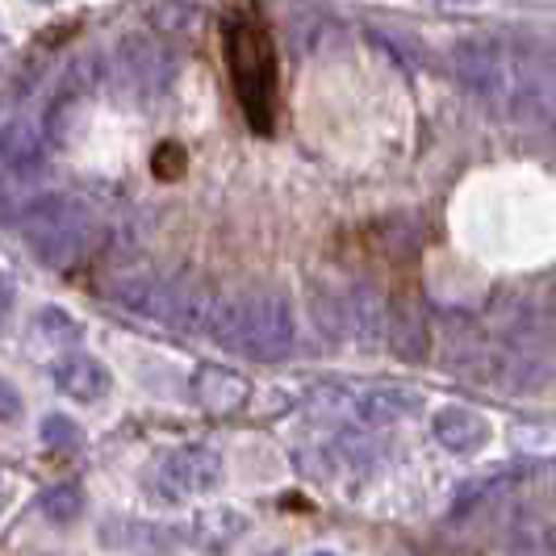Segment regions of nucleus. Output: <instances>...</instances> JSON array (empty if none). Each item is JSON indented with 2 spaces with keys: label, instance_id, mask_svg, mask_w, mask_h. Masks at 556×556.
Here are the masks:
<instances>
[{
  "label": "nucleus",
  "instance_id": "1",
  "mask_svg": "<svg viewBox=\"0 0 556 556\" xmlns=\"http://www.w3.org/2000/svg\"><path fill=\"white\" fill-rule=\"evenodd\" d=\"M205 331L226 352H243L260 361H280L293 348V306L280 293H239V298H214L205 309Z\"/></svg>",
  "mask_w": 556,
  "mask_h": 556
},
{
  "label": "nucleus",
  "instance_id": "2",
  "mask_svg": "<svg viewBox=\"0 0 556 556\" xmlns=\"http://www.w3.org/2000/svg\"><path fill=\"white\" fill-rule=\"evenodd\" d=\"M226 67L255 135H273L277 122V47L255 17L226 26Z\"/></svg>",
  "mask_w": 556,
  "mask_h": 556
},
{
  "label": "nucleus",
  "instance_id": "3",
  "mask_svg": "<svg viewBox=\"0 0 556 556\" xmlns=\"http://www.w3.org/2000/svg\"><path fill=\"white\" fill-rule=\"evenodd\" d=\"M17 230L51 268H72L92 251V218L72 193H34L17 210Z\"/></svg>",
  "mask_w": 556,
  "mask_h": 556
},
{
  "label": "nucleus",
  "instance_id": "4",
  "mask_svg": "<svg viewBox=\"0 0 556 556\" xmlns=\"http://www.w3.org/2000/svg\"><path fill=\"white\" fill-rule=\"evenodd\" d=\"M147 481H151L155 498H167V502L210 494V490H218V481H223V456H218L214 447H201V444L172 447V452H164V456L151 465Z\"/></svg>",
  "mask_w": 556,
  "mask_h": 556
},
{
  "label": "nucleus",
  "instance_id": "5",
  "mask_svg": "<svg viewBox=\"0 0 556 556\" xmlns=\"http://www.w3.org/2000/svg\"><path fill=\"white\" fill-rule=\"evenodd\" d=\"M318 318H323V331L339 334V339H361V343H372L381 334V323H386L381 306L364 289L318 298Z\"/></svg>",
  "mask_w": 556,
  "mask_h": 556
},
{
  "label": "nucleus",
  "instance_id": "6",
  "mask_svg": "<svg viewBox=\"0 0 556 556\" xmlns=\"http://www.w3.org/2000/svg\"><path fill=\"white\" fill-rule=\"evenodd\" d=\"M193 397L210 415H239L251 397V381L223 364H201L193 372Z\"/></svg>",
  "mask_w": 556,
  "mask_h": 556
},
{
  "label": "nucleus",
  "instance_id": "7",
  "mask_svg": "<svg viewBox=\"0 0 556 556\" xmlns=\"http://www.w3.org/2000/svg\"><path fill=\"white\" fill-rule=\"evenodd\" d=\"M47 160V130L42 122H34L26 113L9 117L0 126V164L9 172H38Z\"/></svg>",
  "mask_w": 556,
  "mask_h": 556
},
{
  "label": "nucleus",
  "instance_id": "8",
  "mask_svg": "<svg viewBox=\"0 0 556 556\" xmlns=\"http://www.w3.org/2000/svg\"><path fill=\"white\" fill-rule=\"evenodd\" d=\"M431 431L456 456H473V452H481V447L490 444V418L469 410V406H444V410H435Z\"/></svg>",
  "mask_w": 556,
  "mask_h": 556
},
{
  "label": "nucleus",
  "instance_id": "9",
  "mask_svg": "<svg viewBox=\"0 0 556 556\" xmlns=\"http://www.w3.org/2000/svg\"><path fill=\"white\" fill-rule=\"evenodd\" d=\"M51 377H55L59 393H67L72 402H97V397L110 393V368L97 361V356H88V352L59 356Z\"/></svg>",
  "mask_w": 556,
  "mask_h": 556
},
{
  "label": "nucleus",
  "instance_id": "10",
  "mask_svg": "<svg viewBox=\"0 0 556 556\" xmlns=\"http://www.w3.org/2000/svg\"><path fill=\"white\" fill-rule=\"evenodd\" d=\"M415 406H418V397L410 390L381 386V390L356 393V402H352V418H356L361 427L381 431V427H393V422H402L406 415H415Z\"/></svg>",
  "mask_w": 556,
  "mask_h": 556
},
{
  "label": "nucleus",
  "instance_id": "11",
  "mask_svg": "<svg viewBox=\"0 0 556 556\" xmlns=\"http://www.w3.org/2000/svg\"><path fill=\"white\" fill-rule=\"evenodd\" d=\"M390 331V348L410 364L427 361V348H431V334H427V323L418 318V309H397L390 323H381Z\"/></svg>",
  "mask_w": 556,
  "mask_h": 556
},
{
  "label": "nucleus",
  "instance_id": "12",
  "mask_svg": "<svg viewBox=\"0 0 556 556\" xmlns=\"http://www.w3.org/2000/svg\"><path fill=\"white\" fill-rule=\"evenodd\" d=\"M147 22L160 34H197L205 26V9L193 0H147Z\"/></svg>",
  "mask_w": 556,
  "mask_h": 556
},
{
  "label": "nucleus",
  "instance_id": "13",
  "mask_svg": "<svg viewBox=\"0 0 556 556\" xmlns=\"http://www.w3.org/2000/svg\"><path fill=\"white\" fill-rule=\"evenodd\" d=\"M160 59L164 55L155 47H147L142 38H126L117 47V67H122L126 84H135V88H155L160 84Z\"/></svg>",
  "mask_w": 556,
  "mask_h": 556
},
{
  "label": "nucleus",
  "instance_id": "14",
  "mask_svg": "<svg viewBox=\"0 0 556 556\" xmlns=\"http://www.w3.org/2000/svg\"><path fill=\"white\" fill-rule=\"evenodd\" d=\"M42 515L59 523V528H67V523H76L84 515V490L80 485H51L47 494H42Z\"/></svg>",
  "mask_w": 556,
  "mask_h": 556
},
{
  "label": "nucleus",
  "instance_id": "15",
  "mask_svg": "<svg viewBox=\"0 0 556 556\" xmlns=\"http://www.w3.org/2000/svg\"><path fill=\"white\" fill-rule=\"evenodd\" d=\"M38 327L47 339H55V343H72V339H80V323L67 314V309H42L38 314Z\"/></svg>",
  "mask_w": 556,
  "mask_h": 556
},
{
  "label": "nucleus",
  "instance_id": "16",
  "mask_svg": "<svg viewBox=\"0 0 556 556\" xmlns=\"http://www.w3.org/2000/svg\"><path fill=\"white\" fill-rule=\"evenodd\" d=\"M42 444L47 447H76L80 444V427L67 415H51L42 422Z\"/></svg>",
  "mask_w": 556,
  "mask_h": 556
},
{
  "label": "nucleus",
  "instance_id": "17",
  "mask_svg": "<svg viewBox=\"0 0 556 556\" xmlns=\"http://www.w3.org/2000/svg\"><path fill=\"white\" fill-rule=\"evenodd\" d=\"M180 155H185V151H180L176 142H164V147L155 151V172L167 176V180H176V176L185 172V160H180Z\"/></svg>",
  "mask_w": 556,
  "mask_h": 556
},
{
  "label": "nucleus",
  "instance_id": "18",
  "mask_svg": "<svg viewBox=\"0 0 556 556\" xmlns=\"http://www.w3.org/2000/svg\"><path fill=\"white\" fill-rule=\"evenodd\" d=\"M17 410H22V397H17V390L0 377V418H17Z\"/></svg>",
  "mask_w": 556,
  "mask_h": 556
},
{
  "label": "nucleus",
  "instance_id": "19",
  "mask_svg": "<svg viewBox=\"0 0 556 556\" xmlns=\"http://www.w3.org/2000/svg\"><path fill=\"white\" fill-rule=\"evenodd\" d=\"M9 309H13V280L0 273V323L9 318Z\"/></svg>",
  "mask_w": 556,
  "mask_h": 556
},
{
  "label": "nucleus",
  "instance_id": "20",
  "mask_svg": "<svg viewBox=\"0 0 556 556\" xmlns=\"http://www.w3.org/2000/svg\"><path fill=\"white\" fill-rule=\"evenodd\" d=\"M0 506H4V481H0Z\"/></svg>",
  "mask_w": 556,
  "mask_h": 556
},
{
  "label": "nucleus",
  "instance_id": "21",
  "mask_svg": "<svg viewBox=\"0 0 556 556\" xmlns=\"http://www.w3.org/2000/svg\"><path fill=\"white\" fill-rule=\"evenodd\" d=\"M444 4H465V0H444Z\"/></svg>",
  "mask_w": 556,
  "mask_h": 556
},
{
  "label": "nucleus",
  "instance_id": "22",
  "mask_svg": "<svg viewBox=\"0 0 556 556\" xmlns=\"http://www.w3.org/2000/svg\"><path fill=\"white\" fill-rule=\"evenodd\" d=\"M38 4H55V0H38Z\"/></svg>",
  "mask_w": 556,
  "mask_h": 556
}]
</instances>
